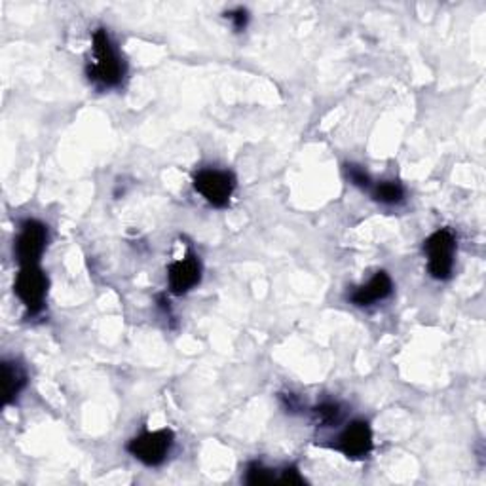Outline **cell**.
Here are the masks:
<instances>
[{
	"mask_svg": "<svg viewBox=\"0 0 486 486\" xmlns=\"http://www.w3.org/2000/svg\"><path fill=\"white\" fill-rule=\"evenodd\" d=\"M424 251L428 255V270L431 277H436L439 282L448 280L454 270V255H456L454 234L446 229L433 232L424 241Z\"/></svg>",
	"mask_w": 486,
	"mask_h": 486,
	"instance_id": "obj_2",
	"label": "cell"
},
{
	"mask_svg": "<svg viewBox=\"0 0 486 486\" xmlns=\"http://www.w3.org/2000/svg\"><path fill=\"white\" fill-rule=\"evenodd\" d=\"M373 198L380 203L397 205L405 200V188L401 183L382 181L373 188Z\"/></svg>",
	"mask_w": 486,
	"mask_h": 486,
	"instance_id": "obj_11",
	"label": "cell"
},
{
	"mask_svg": "<svg viewBox=\"0 0 486 486\" xmlns=\"http://www.w3.org/2000/svg\"><path fill=\"white\" fill-rule=\"evenodd\" d=\"M275 481V475L268 467H265L260 462H253L248 467V475H246V482L258 486V484H270Z\"/></svg>",
	"mask_w": 486,
	"mask_h": 486,
	"instance_id": "obj_13",
	"label": "cell"
},
{
	"mask_svg": "<svg viewBox=\"0 0 486 486\" xmlns=\"http://www.w3.org/2000/svg\"><path fill=\"white\" fill-rule=\"evenodd\" d=\"M173 431L171 429H158V431H147L130 441L128 453L143 462L148 467H156L166 462L169 450L173 446Z\"/></svg>",
	"mask_w": 486,
	"mask_h": 486,
	"instance_id": "obj_4",
	"label": "cell"
},
{
	"mask_svg": "<svg viewBox=\"0 0 486 486\" xmlns=\"http://www.w3.org/2000/svg\"><path fill=\"white\" fill-rule=\"evenodd\" d=\"M227 17L234 23V29H236V31H243V29L248 27V22H249V14H248V10L238 8V10H234V12H229Z\"/></svg>",
	"mask_w": 486,
	"mask_h": 486,
	"instance_id": "obj_15",
	"label": "cell"
},
{
	"mask_svg": "<svg viewBox=\"0 0 486 486\" xmlns=\"http://www.w3.org/2000/svg\"><path fill=\"white\" fill-rule=\"evenodd\" d=\"M346 176H348V179L352 181V184L363 188V190H369L373 186V181L369 177V173L364 171L361 166H356V164H348L346 166Z\"/></svg>",
	"mask_w": 486,
	"mask_h": 486,
	"instance_id": "obj_14",
	"label": "cell"
},
{
	"mask_svg": "<svg viewBox=\"0 0 486 486\" xmlns=\"http://www.w3.org/2000/svg\"><path fill=\"white\" fill-rule=\"evenodd\" d=\"M194 188L196 193H200L213 207L222 210V207L229 205L234 194L236 177L230 171L202 169L194 177Z\"/></svg>",
	"mask_w": 486,
	"mask_h": 486,
	"instance_id": "obj_5",
	"label": "cell"
},
{
	"mask_svg": "<svg viewBox=\"0 0 486 486\" xmlns=\"http://www.w3.org/2000/svg\"><path fill=\"white\" fill-rule=\"evenodd\" d=\"M280 481L285 484H304V479L301 477L297 467H287V470L282 473Z\"/></svg>",
	"mask_w": 486,
	"mask_h": 486,
	"instance_id": "obj_16",
	"label": "cell"
},
{
	"mask_svg": "<svg viewBox=\"0 0 486 486\" xmlns=\"http://www.w3.org/2000/svg\"><path fill=\"white\" fill-rule=\"evenodd\" d=\"M3 386H4V405L8 407L27 386V373L17 361L3 363Z\"/></svg>",
	"mask_w": 486,
	"mask_h": 486,
	"instance_id": "obj_10",
	"label": "cell"
},
{
	"mask_svg": "<svg viewBox=\"0 0 486 486\" xmlns=\"http://www.w3.org/2000/svg\"><path fill=\"white\" fill-rule=\"evenodd\" d=\"M92 56L94 61L88 65V78L101 88H118L126 76V63L122 61L107 29L94 32Z\"/></svg>",
	"mask_w": 486,
	"mask_h": 486,
	"instance_id": "obj_1",
	"label": "cell"
},
{
	"mask_svg": "<svg viewBox=\"0 0 486 486\" xmlns=\"http://www.w3.org/2000/svg\"><path fill=\"white\" fill-rule=\"evenodd\" d=\"M200 282H202V265L200 258L193 253H188L184 258L171 263L167 268L169 291L173 294H177V297L193 291Z\"/></svg>",
	"mask_w": 486,
	"mask_h": 486,
	"instance_id": "obj_7",
	"label": "cell"
},
{
	"mask_svg": "<svg viewBox=\"0 0 486 486\" xmlns=\"http://www.w3.org/2000/svg\"><path fill=\"white\" fill-rule=\"evenodd\" d=\"M337 448L346 458H350V460L364 458L373 450L371 426L363 420L352 422L340 433Z\"/></svg>",
	"mask_w": 486,
	"mask_h": 486,
	"instance_id": "obj_8",
	"label": "cell"
},
{
	"mask_svg": "<svg viewBox=\"0 0 486 486\" xmlns=\"http://www.w3.org/2000/svg\"><path fill=\"white\" fill-rule=\"evenodd\" d=\"M48 243V227L40 220L27 219L22 224L20 236L15 239L14 253L20 266H32L39 265V260L46 249Z\"/></svg>",
	"mask_w": 486,
	"mask_h": 486,
	"instance_id": "obj_6",
	"label": "cell"
},
{
	"mask_svg": "<svg viewBox=\"0 0 486 486\" xmlns=\"http://www.w3.org/2000/svg\"><path fill=\"white\" fill-rule=\"evenodd\" d=\"M14 291L17 294V299L25 304L27 314L37 316L46 302L48 275L39 265L22 266L20 274L15 277Z\"/></svg>",
	"mask_w": 486,
	"mask_h": 486,
	"instance_id": "obj_3",
	"label": "cell"
},
{
	"mask_svg": "<svg viewBox=\"0 0 486 486\" xmlns=\"http://www.w3.org/2000/svg\"><path fill=\"white\" fill-rule=\"evenodd\" d=\"M314 420L321 428H333L342 420V409L338 403H321L314 410Z\"/></svg>",
	"mask_w": 486,
	"mask_h": 486,
	"instance_id": "obj_12",
	"label": "cell"
},
{
	"mask_svg": "<svg viewBox=\"0 0 486 486\" xmlns=\"http://www.w3.org/2000/svg\"><path fill=\"white\" fill-rule=\"evenodd\" d=\"M392 292H393V282L390 274L380 270L373 275V280L369 284L354 289V292L350 294V301L356 306H371L374 302L388 299Z\"/></svg>",
	"mask_w": 486,
	"mask_h": 486,
	"instance_id": "obj_9",
	"label": "cell"
}]
</instances>
